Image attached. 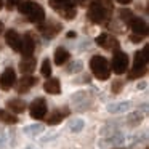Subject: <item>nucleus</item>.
Returning <instances> with one entry per match:
<instances>
[{
  "label": "nucleus",
  "mask_w": 149,
  "mask_h": 149,
  "mask_svg": "<svg viewBox=\"0 0 149 149\" xmlns=\"http://www.w3.org/2000/svg\"><path fill=\"white\" fill-rule=\"evenodd\" d=\"M88 0H75V3H79V5H85Z\"/></svg>",
  "instance_id": "obj_27"
},
{
  "label": "nucleus",
  "mask_w": 149,
  "mask_h": 149,
  "mask_svg": "<svg viewBox=\"0 0 149 149\" xmlns=\"http://www.w3.org/2000/svg\"><path fill=\"white\" fill-rule=\"evenodd\" d=\"M128 24H130V27H132L133 34L143 37V39L148 36V24H146V21H143L141 18H133Z\"/></svg>",
  "instance_id": "obj_10"
},
{
  "label": "nucleus",
  "mask_w": 149,
  "mask_h": 149,
  "mask_svg": "<svg viewBox=\"0 0 149 149\" xmlns=\"http://www.w3.org/2000/svg\"><path fill=\"white\" fill-rule=\"evenodd\" d=\"M47 114V101L43 98H37V100L32 101L31 104V117L36 120L43 119Z\"/></svg>",
  "instance_id": "obj_6"
},
{
  "label": "nucleus",
  "mask_w": 149,
  "mask_h": 149,
  "mask_svg": "<svg viewBox=\"0 0 149 149\" xmlns=\"http://www.w3.org/2000/svg\"><path fill=\"white\" fill-rule=\"evenodd\" d=\"M90 69L93 72V75L100 80H107L111 77V68L109 63H107L106 58L100 55H95L93 58L90 59Z\"/></svg>",
  "instance_id": "obj_3"
},
{
  "label": "nucleus",
  "mask_w": 149,
  "mask_h": 149,
  "mask_svg": "<svg viewBox=\"0 0 149 149\" xmlns=\"http://www.w3.org/2000/svg\"><path fill=\"white\" fill-rule=\"evenodd\" d=\"M96 43L100 47H103V48L106 50H117V47H119V40L116 39V37L109 36V34H101V36L96 37Z\"/></svg>",
  "instance_id": "obj_9"
},
{
  "label": "nucleus",
  "mask_w": 149,
  "mask_h": 149,
  "mask_svg": "<svg viewBox=\"0 0 149 149\" xmlns=\"http://www.w3.org/2000/svg\"><path fill=\"white\" fill-rule=\"evenodd\" d=\"M23 0H7V8L8 10H13V7H16V5H19Z\"/></svg>",
  "instance_id": "obj_23"
},
{
  "label": "nucleus",
  "mask_w": 149,
  "mask_h": 149,
  "mask_svg": "<svg viewBox=\"0 0 149 149\" xmlns=\"http://www.w3.org/2000/svg\"><path fill=\"white\" fill-rule=\"evenodd\" d=\"M18 10H19V13L24 15L31 23L42 24L43 19H45V10H43L39 3L32 2V0H26V2L23 0V2L18 5Z\"/></svg>",
  "instance_id": "obj_1"
},
{
  "label": "nucleus",
  "mask_w": 149,
  "mask_h": 149,
  "mask_svg": "<svg viewBox=\"0 0 149 149\" xmlns=\"http://www.w3.org/2000/svg\"><path fill=\"white\" fill-rule=\"evenodd\" d=\"M66 116H69V111L68 109H59V111H53L52 116L47 119V123L48 125H56V123H59L63 119H64Z\"/></svg>",
  "instance_id": "obj_16"
},
{
  "label": "nucleus",
  "mask_w": 149,
  "mask_h": 149,
  "mask_svg": "<svg viewBox=\"0 0 149 149\" xmlns=\"http://www.w3.org/2000/svg\"><path fill=\"white\" fill-rule=\"evenodd\" d=\"M15 82H16V72L11 68H7L0 75V88L7 91L15 85Z\"/></svg>",
  "instance_id": "obj_8"
},
{
  "label": "nucleus",
  "mask_w": 149,
  "mask_h": 149,
  "mask_svg": "<svg viewBox=\"0 0 149 149\" xmlns=\"http://www.w3.org/2000/svg\"><path fill=\"white\" fill-rule=\"evenodd\" d=\"M120 90H122V82H116L114 87H112V91H114V93H119Z\"/></svg>",
  "instance_id": "obj_24"
},
{
  "label": "nucleus",
  "mask_w": 149,
  "mask_h": 149,
  "mask_svg": "<svg viewBox=\"0 0 149 149\" xmlns=\"http://www.w3.org/2000/svg\"><path fill=\"white\" fill-rule=\"evenodd\" d=\"M43 90H45L47 93H50V95L61 93V85H59V80H58V79H55V77L48 79V80L43 84Z\"/></svg>",
  "instance_id": "obj_14"
},
{
  "label": "nucleus",
  "mask_w": 149,
  "mask_h": 149,
  "mask_svg": "<svg viewBox=\"0 0 149 149\" xmlns=\"http://www.w3.org/2000/svg\"><path fill=\"white\" fill-rule=\"evenodd\" d=\"M7 107H8V111H10V112L19 114V112H24V111H26V103H24L23 100H19V98H16V100L7 101Z\"/></svg>",
  "instance_id": "obj_15"
},
{
  "label": "nucleus",
  "mask_w": 149,
  "mask_h": 149,
  "mask_svg": "<svg viewBox=\"0 0 149 149\" xmlns=\"http://www.w3.org/2000/svg\"><path fill=\"white\" fill-rule=\"evenodd\" d=\"M2 7H3V0H0V10H2Z\"/></svg>",
  "instance_id": "obj_29"
},
{
  "label": "nucleus",
  "mask_w": 149,
  "mask_h": 149,
  "mask_svg": "<svg viewBox=\"0 0 149 149\" xmlns=\"http://www.w3.org/2000/svg\"><path fill=\"white\" fill-rule=\"evenodd\" d=\"M34 50H36V42H34V37L31 36V32H27L26 36L21 39L19 53L24 56V58H32Z\"/></svg>",
  "instance_id": "obj_7"
},
{
  "label": "nucleus",
  "mask_w": 149,
  "mask_h": 149,
  "mask_svg": "<svg viewBox=\"0 0 149 149\" xmlns=\"http://www.w3.org/2000/svg\"><path fill=\"white\" fill-rule=\"evenodd\" d=\"M0 120H2L3 123H16L18 122V117L15 116L13 112H10V111L0 109Z\"/></svg>",
  "instance_id": "obj_19"
},
{
  "label": "nucleus",
  "mask_w": 149,
  "mask_h": 149,
  "mask_svg": "<svg viewBox=\"0 0 149 149\" xmlns=\"http://www.w3.org/2000/svg\"><path fill=\"white\" fill-rule=\"evenodd\" d=\"M141 39H143V37L136 36V34H133V36H130V40H132V42H141Z\"/></svg>",
  "instance_id": "obj_25"
},
{
  "label": "nucleus",
  "mask_w": 149,
  "mask_h": 149,
  "mask_svg": "<svg viewBox=\"0 0 149 149\" xmlns=\"http://www.w3.org/2000/svg\"><path fill=\"white\" fill-rule=\"evenodd\" d=\"M68 37H69V39H72V37H75V32H69V34H68Z\"/></svg>",
  "instance_id": "obj_28"
},
{
  "label": "nucleus",
  "mask_w": 149,
  "mask_h": 149,
  "mask_svg": "<svg viewBox=\"0 0 149 149\" xmlns=\"http://www.w3.org/2000/svg\"><path fill=\"white\" fill-rule=\"evenodd\" d=\"M5 40H7L8 47H11V48H13L15 52H19V47H21V37H19V34H18L16 31H13V29L7 31V34H5Z\"/></svg>",
  "instance_id": "obj_12"
},
{
  "label": "nucleus",
  "mask_w": 149,
  "mask_h": 149,
  "mask_svg": "<svg viewBox=\"0 0 149 149\" xmlns=\"http://www.w3.org/2000/svg\"><path fill=\"white\" fill-rule=\"evenodd\" d=\"M69 58H71V55H69L68 50H64L63 47L56 48V52H55V64L63 66L64 63H68V61H69Z\"/></svg>",
  "instance_id": "obj_17"
},
{
  "label": "nucleus",
  "mask_w": 149,
  "mask_h": 149,
  "mask_svg": "<svg viewBox=\"0 0 149 149\" xmlns=\"http://www.w3.org/2000/svg\"><path fill=\"white\" fill-rule=\"evenodd\" d=\"M120 16H122V19L125 21L127 24H128L130 21H132L133 18H135V16H133V13H132L130 10H122V11H120Z\"/></svg>",
  "instance_id": "obj_22"
},
{
  "label": "nucleus",
  "mask_w": 149,
  "mask_h": 149,
  "mask_svg": "<svg viewBox=\"0 0 149 149\" xmlns=\"http://www.w3.org/2000/svg\"><path fill=\"white\" fill-rule=\"evenodd\" d=\"M39 31L47 37V39H53V37H56V34L61 31V24H58V23L40 24V26H39Z\"/></svg>",
  "instance_id": "obj_11"
},
{
  "label": "nucleus",
  "mask_w": 149,
  "mask_h": 149,
  "mask_svg": "<svg viewBox=\"0 0 149 149\" xmlns=\"http://www.w3.org/2000/svg\"><path fill=\"white\" fill-rule=\"evenodd\" d=\"M109 13H111V5L107 0H95L88 8L87 16L91 23L101 24L109 18Z\"/></svg>",
  "instance_id": "obj_2"
},
{
  "label": "nucleus",
  "mask_w": 149,
  "mask_h": 149,
  "mask_svg": "<svg viewBox=\"0 0 149 149\" xmlns=\"http://www.w3.org/2000/svg\"><path fill=\"white\" fill-rule=\"evenodd\" d=\"M48 3L53 10H56L66 19H72L75 16V8L72 0H48Z\"/></svg>",
  "instance_id": "obj_4"
},
{
  "label": "nucleus",
  "mask_w": 149,
  "mask_h": 149,
  "mask_svg": "<svg viewBox=\"0 0 149 149\" xmlns=\"http://www.w3.org/2000/svg\"><path fill=\"white\" fill-rule=\"evenodd\" d=\"M40 72H42L43 77L50 79V75H52V64H50V59H43L42 68H40Z\"/></svg>",
  "instance_id": "obj_20"
},
{
  "label": "nucleus",
  "mask_w": 149,
  "mask_h": 149,
  "mask_svg": "<svg viewBox=\"0 0 149 149\" xmlns=\"http://www.w3.org/2000/svg\"><path fill=\"white\" fill-rule=\"evenodd\" d=\"M34 69H36V59L34 58H26L19 63V71L23 72L24 75H29Z\"/></svg>",
  "instance_id": "obj_18"
},
{
  "label": "nucleus",
  "mask_w": 149,
  "mask_h": 149,
  "mask_svg": "<svg viewBox=\"0 0 149 149\" xmlns=\"http://www.w3.org/2000/svg\"><path fill=\"white\" fill-rule=\"evenodd\" d=\"M36 84H37V79L36 77H32V75H24V77L18 82L16 90H18V93H26V91H29Z\"/></svg>",
  "instance_id": "obj_13"
},
{
  "label": "nucleus",
  "mask_w": 149,
  "mask_h": 149,
  "mask_svg": "<svg viewBox=\"0 0 149 149\" xmlns=\"http://www.w3.org/2000/svg\"><path fill=\"white\" fill-rule=\"evenodd\" d=\"M146 74V69H132L128 72V80H135L138 77H143Z\"/></svg>",
  "instance_id": "obj_21"
},
{
  "label": "nucleus",
  "mask_w": 149,
  "mask_h": 149,
  "mask_svg": "<svg viewBox=\"0 0 149 149\" xmlns=\"http://www.w3.org/2000/svg\"><path fill=\"white\" fill-rule=\"evenodd\" d=\"M127 69H128V56L123 52H116L114 53V58H112V71L117 75H120Z\"/></svg>",
  "instance_id": "obj_5"
},
{
  "label": "nucleus",
  "mask_w": 149,
  "mask_h": 149,
  "mask_svg": "<svg viewBox=\"0 0 149 149\" xmlns=\"http://www.w3.org/2000/svg\"><path fill=\"white\" fill-rule=\"evenodd\" d=\"M117 2H119V3H122V5H128L132 0H117Z\"/></svg>",
  "instance_id": "obj_26"
}]
</instances>
